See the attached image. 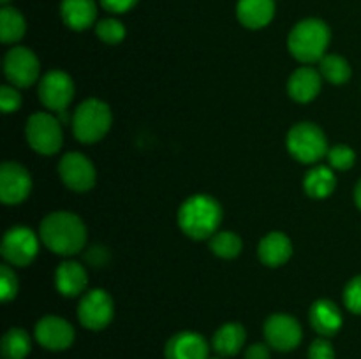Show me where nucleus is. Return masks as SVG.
Here are the masks:
<instances>
[{
	"instance_id": "f257e3e1",
	"label": "nucleus",
	"mask_w": 361,
	"mask_h": 359,
	"mask_svg": "<svg viewBox=\"0 0 361 359\" xmlns=\"http://www.w3.org/2000/svg\"><path fill=\"white\" fill-rule=\"evenodd\" d=\"M39 236L53 253L74 256L83 250L87 241V227L78 215L69 211H55L41 222Z\"/></svg>"
},
{
	"instance_id": "f03ea898",
	"label": "nucleus",
	"mask_w": 361,
	"mask_h": 359,
	"mask_svg": "<svg viewBox=\"0 0 361 359\" xmlns=\"http://www.w3.org/2000/svg\"><path fill=\"white\" fill-rule=\"evenodd\" d=\"M222 220V208L214 197L196 194L180 206L178 225L189 238L207 239L215 234Z\"/></svg>"
},
{
	"instance_id": "7ed1b4c3",
	"label": "nucleus",
	"mask_w": 361,
	"mask_h": 359,
	"mask_svg": "<svg viewBox=\"0 0 361 359\" xmlns=\"http://www.w3.org/2000/svg\"><path fill=\"white\" fill-rule=\"evenodd\" d=\"M330 28L317 18H309L296 25L288 39V48L296 60L303 63L317 62L330 44Z\"/></svg>"
},
{
	"instance_id": "20e7f679",
	"label": "nucleus",
	"mask_w": 361,
	"mask_h": 359,
	"mask_svg": "<svg viewBox=\"0 0 361 359\" xmlns=\"http://www.w3.org/2000/svg\"><path fill=\"white\" fill-rule=\"evenodd\" d=\"M111 109L99 99H87L73 115V132L80 143L101 141L111 127Z\"/></svg>"
},
{
	"instance_id": "39448f33",
	"label": "nucleus",
	"mask_w": 361,
	"mask_h": 359,
	"mask_svg": "<svg viewBox=\"0 0 361 359\" xmlns=\"http://www.w3.org/2000/svg\"><path fill=\"white\" fill-rule=\"evenodd\" d=\"M288 150L296 160L312 164L328 155L326 136L316 123H296L288 134Z\"/></svg>"
},
{
	"instance_id": "423d86ee",
	"label": "nucleus",
	"mask_w": 361,
	"mask_h": 359,
	"mask_svg": "<svg viewBox=\"0 0 361 359\" xmlns=\"http://www.w3.org/2000/svg\"><path fill=\"white\" fill-rule=\"evenodd\" d=\"M25 136L32 150L41 155H55L63 143L60 120L48 113H34L25 127Z\"/></svg>"
},
{
	"instance_id": "0eeeda50",
	"label": "nucleus",
	"mask_w": 361,
	"mask_h": 359,
	"mask_svg": "<svg viewBox=\"0 0 361 359\" xmlns=\"http://www.w3.org/2000/svg\"><path fill=\"white\" fill-rule=\"evenodd\" d=\"M4 73L14 87L28 88L39 80L41 65L32 49L16 46L9 49L4 58Z\"/></svg>"
},
{
	"instance_id": "6e6552de",
	"label": "nucleus",
	"mask_w": 361,
	"mask_h": 359,
	"mask_svg": "<svg viewBox=\"0 0 361 359\" xmlns=\"http://www.w3.org/2000/svg\"><path fill=\"white\" fill-rule=\"evenodd\" d=\"M115 306L111 296L102 289H94L81 298L78 306V319L87 329H104L113 320Z\"/></svg>"
},
{
	"instance_id": "1a4fd4ad",
	"label": "nucleus",
	"mask_w": 361,
	"mask_h": 359,
	"mask_svg": "<svg viewBox=\"0 0 361 359\" xmlns=\"http://www.w3.org/2000/svg\"><path fill=\"white\" fill-rule=\"evenodd\" d=\"M74 97L73 77L63 70H49L39 81V101L56 113L66 111Z\"/></svg>"
},
{
	"instance_id": "9d476101",
	"label": "nucleus",
	"mask_w": 361,
	"mask_h": 359,
	"mask_svg": "<svg viewBox=\"0 0 361 359\" xmlns=\"http://www.w3.org/2000/svg\"><path fill=\"white\" fill-rule=\"evenodd\" d=\"M39 250V239L34 231L27 227H13L6 232L2 239L0 252L9 264L14 266H28L35 259Z\"/></svg>"
},
{
	"instance_id": "9b49d317",
	"label": "nucleus",
	"mask_w": 361,
	"mask_h": 359,
	"mask_svg": "<svg viewBox=\"0 0 361 359\" xmlns=\"http://www.w3.org/2000/svg\"><path fill=\"white\" fill-rule=\"evenodd\" d=\"M264 338L275 351L289 352L300 345L303 338L302 326L298 320L286 313H275L264 322Z\"/></svg>"
},
{
	"instance_id": "f8f14e48",
	"label": "nucleus",
	"mask_w": 361,
	"mask_h": 359,
	"mask_svg": "<svg viewBox=\"0 0 361 359\" xmlns=\"http://www.w3.org/2000/svg\"><path fill=\"white\" fill-rule=\"evenodd\" d=\"M59 175L74 192H87L95 185V168L85 155L69 151L60 158Z\"/></svg>"
},
{
	"instance_id": "ddd939ff",
	"label": "nucleus",
	"mask_w": 361,
	"mask_h": 359,
	"mask_svg": "<svg viewBox=\"0 0 361 359\" xmlns=\"http://www.w3.org/2000/svg\"><path fill=\"white\" fill-rule=\"evenodd\" d=\"M32 190L30 172L18 162H6L0 169V199L4 204H18Z\"/></svg>"
},
{
	"instance_id": "4468645a",
	"label": "nucleus",
	"mask_w": 361,
	"mask_h": 359,
	"mask_svg": "<svg viewBox=\"0 0 361 359\" xmlns=\"http://www.w3.org/2000/svg\"><path fill=\"white\" fill-rule=\"evenodd\" d=\"M35 340L48 351H66L74 341V327L62 317H42L35 324Z\"/></svg>"
},
{
	"instance_id": "2eb2a0df",
	"label": "nucleus",
	"mask_w": 361,
	"mask_h": 359,
	"mask_svg": "<svg viewBox=\"0 0 361 359\" xmlns=\"http://www.w3.org/2000/svg\"><path fill=\"white\" fill-rule=\"evenodd\" d=\"M208 341L194 331H182L171 336L166 344V359H208Z\"/></svg>"
},
{
	"instance_id": "dca6fc26",
	"label": "nucleus",
	"mask_w": 361,
	"mask_h": 359,
	"mask_svg": "<svg viewBox=\"0 0 361 359\" xmlns=\"http://www.w3.org/2000/svg\"><path fill=\"white\" fill-rule=\"evenodd\" d=\"M321 73L312 67L296 69L288 81V92L293 101L302 104L314 101L321 90Z\"/></svg>"
},
{
	"instance_id": "f3484780",
	"label": "nucleus",
	"mask_w": 361,
	"mask_h": 359,
	"mask_svg": "<svg viewBox=\"0 0 361 359\" xmlns=\"http://www.w3.org/2000/svg\"><path fill=\"white\" fill-rule=\"evenodd\" d=\"M275 0H238L236 16L247 28H263L274 20Z\"/></svg>"
},
{
	"instance_id": "a211bd4d",
	"label": "nucleus",
	"mask_w": 361,
	"mask_h": 359,
	"mask_svg": "<svg viewBox=\"0 0 361 359\" xmlns=\"http://www.w3.org/2000/svg\"><path fill=\"white\" fill-rule=\"evenodd\" d=\"M310 324L321 336H334L342 327V313L330 299H319L310 306Z\"/></svg>"
},
{
	"instance_id": "6ab92c4d",
	"label": "nucleus",
	"mask_w": 361,
	"mask_h": 359,
	"mask_svg": "<svg viewBox=\"0 0 361 359\" xmlns=\"http://www.w3.org/2000/svg\"><path fill=\"white\" fill-rule=\"evenodd\" d=\"M60 14H62V20L67 27L81 32L95 23L97 6H95L94 0H62Z\"/></svg>"
},
{
	"instance_id": "aec40b11",
	"label": "nucleus",
	"mask_w": 361,
	"mask_h": 359,
	"mask_svg": "<svg viewBox=\"0 0 361 359\" xmlns=\"http://www.w3.org/2000/svg\"><path fill=\"white\" fill-rule=\"evenodd\" d=\"M257 252H259L261 263L267 264V266H282V264L288 263L293 253L291 239L284 232H270L261 239Z\"/></svg>"
},
{
	"instance_id": "412c9836",
	"label": "nucleus",
	"mask_w": 361,
	"mask_h": 359,
	"mask_svg": "<svg viewBox=\"0 0 361 359\" xmlns=\"http://www.w3.org/2000/svg\"><path fill=\"white\" fill-rule=\"evenodd\" d=\"M87 271L80 263H74V260H66L55 271L56 289L60 294L67 298L81 294L87 287Z\"/></svg>"
},
{
	"instance_id": "4be33fe9",
	"label": "nucleus",
	"mask_w": 361,
	"mask_h": 359,
	"mask_svg": "<svg viewBox=\"0 0 361 359\" xmlns=\"http://www.w3.org/2000/svg\"><path fill=\"white\" fill-rule=\"evenodd\" d=\"M245 338L247 334L242 324L228 322L219 327L217 333L214 334L212 345L221 358H231V355L238 354L240 348L245 344Z\"/></svg>"
},
{
	"instance_id": "5701e85b",
	"label": "nucleus",
	"mask_w": 361,
	"mask_h": 359,
	"mask_svg": "<svg viewBox=\"0 0 361 359\" xmlns=\"http://www.w3.org/2000/svg\"><path fill=\"white\" fill-rule=\"evenodd\" d=\"M335 183H337V180H335L334 171L330 168H324V165L310 169L303 180L305 192L314 199H324V197L330 196L335 190Z\"/></svg>"
},
{
	"instance_id": "b1692460",
	"label": "nucleus",
	"mask_w": 361,
	"mask_h": 359,
	"mask_svg": "<svg viewBox=\"0 0 361 359\" xmlns=\"http://www.w3.org/2000/svg\"><path fill=\"white\" fill-rule=\"evenodd\" d=\"M25 30H27V25L20 11L4 6L0 11V39L4 44L18 42L25 35Z\"/></svg>"
},
{
	"instance_id": "393cba45",
	"label": "nucleus",
	"mask_w": 361,
	"mask_h": 359,
	"mask_svg": "<svg viewBox=\"0 0 361 359\" xmlns=\"http://www.w3.org/2000/svg\"><path fill=\"white\" fill-rule=\"evenodd\" d=\"M30 336L25 329L13 327L2 336L0 351H2L4 359H25L30 352Z\"/></svg>"
},
{
	"instance_id": "a878e982",
	"label": "nucleus",
	"mask_w": 361,
	"mask_h": 359,
	"mask_svg": "<svg viewBox=\"0 0 361 359\" xmlns=\"http://www.w3.org/2000/svg\"><path fill=\"white\" fill-rule=\"evenodd\" d=\"M319 73L331 84H344L351 77V67H349L348 60L342 56L324 55L319 60Z\"/></svg>"
},
{
	"instance_id": "bb28decb",
	"label": "nucleus",
	"mask_w": 361,
	"mask_h": 359,
	"mask_svg": "<svg viewBox=\"0 0 361 359\" xmlns=\"http://www.w3.org/2000/svg\"><path fill=\"white\" fill-rule=\"evenodd\" d=\"M212 252L222 259H235L242 252V239L231 231L215 232L210 239Z\"/></svg>"
},
{
	"instance_id": "cd10ccee",
	"label": "nucleus",
	"mask_w": 361,
	"mask_h": 359,
	"mask_svg": "<svg viewBox=\"0 0 361 359\" xmlns=\"http://www.w3.org/2000/svg\"><path fill=\"white\" fill-rule=\"evenodd\" d=\"M95 34L106 44H118L126 37V27L115 18H106L95 25Z\"/></svg>"
},
{
	"instance_id": "c85d7f7f",
	"label": "nucleus",
	"mask_w": 361,
	"mask_h": 359,
	"mask_svg": "<svg viewBox=\"0 0 361 359\" xmlns=\"http://www.w3.org/2000/svg\"><path fill=\"white\" fill-rule=\"evenodd\" d=\"M328 162L334 169H338V171H348L349 168H353L356 160L355 150L345 144H337L331 150H328Z\"/></svg>"
},
{
	"instance_id": "c756f323",
	"label": "nucleus",
	"mask_w": 361,
	"mask_h": 359,
	"mask_svg": "<svg viewBox=\"0 0 361 359\" xmlns=\"http://www.w3.org/2000/svg\"><path fill=\"white\" fill-rule=\"evenodd\" d=\"M18 294V277L7 264L0 266V298L2 301H11Z\"/></svg>"
},
{
	"instance_id": "7c9ffc66",
	"label": "nucleus",
	"mask_w": 361,
	"mask_h": 359,
	"mask_svg": "<svg viewBox=\"0 0 361 359\" xmlns=\"http://www.w3.org/2000/svg\"><path fill=\"white\" fill-rule=\"evenodd\" d=\"M344 303L348 310L361 315V275L355 277L344 291Z\"/></svg>"
},
{
	"instance_id": "2f4dec72",
	"label": "nucleus",
	"mask_w": 361,
	"mask_h": 359,
	"mask_svg": "<svg viewBox=\"0 0 361 359\" xmlns=\"http://www.w3.org/2000/svg\"><path fill=\"white\" fill-rule=\"evenodd\" d=\"M0 106H2L4 113H14L20 109L21 106V95L14 87H7L4 84L0 88Z\"/></svg>"
},
{
	"instance_id": "473e14b6",
	"label": "nucleus",
	"mask_w": 361,
	"mask_h": 359,
	"mask_svg": "<svg viewBox=\"0 0 361 359\" xmlns=\"http://www.w3.org/2000/svg\"><path fill=\"white\" fill-rule=\"evenodd\" d=\"M309 359H335L334 345L326 338H317L310 345Z\"/></svg>"
},
{
	"instance_id": "72a5a7b5",
	"label": "nucleus",
	"mask_w": 361,
	"mask_h": 359,
	"mask_svg": "<svg viewBox=\"0 0 361 359\" xmlns=\"http://www.w3.org/2000/svg\"><path fill=\"white\" fill-rule=\"evenodd\" d=\"M137 4V0H101V6L104 7L108 13L122 14L127 13L129 9H133Z\"/></svg>"
},
{
	"instance_id": "f704fd0d",
	"label": "nucleus",
	"mask_w": 361,
	"mask_h": 359,
	"mask_svg": "<svg viewBox=\"0 0 361 359\" xmlns=\"http://www.w3.org/2000/svg\"><path fill=\"white\" fill-rule=\"evenodd\" d=\"M245 359H270V351L264 344H254L247 348Z\"/></svg>"
},
{
	"instance_id": "c9c22d12",
	"label": "nucleus",
	"mask_w": 361,
	"mask_h": 359,
	"mask_svg": "<svg viewBox=\"0 0 361 359\" xmlns=\"http://www.w3.org/2000/svg\"><path fill=\"white\" fill-rule=\"evenodd\" d=\"M87 259L88 263L94 264V266H102V264L108 260V252H106L102 246H94V248H90V252H88Z\"/></svg>"
},
{
	"instance_id": "e433bc0d",
	"label": "nucleus",
	"mask_w": 361,
	"mask_h": 359,
	"mask_svg": "<svg viewBox=\"0 0 361 359\" xmlns=\"http://www.w3.org/2000/svg\"><path fill=\"white\" fill-rule=\"evenodd\" d=\"M355 201H356V206H358L360 210H361V180H360L358 185H356V190H355Z\"/></svg>"
},
{
	"instance_id": "4c0bfd02",
	"label": "nucleus",
	"mask_w": 361,
	"mask_h": 359,
	"mask_svg": "<svg viewBox=\"0 0 361 359\" xmlns=\"http://www.w3.org/2000/svg\"><path fill=\"white\" fill-rule=\"evenodd\" d=\"M0 2H2V4H4V6H7V4H9V2H11V0H0Z\"/></svg>"
},
{
	"instance_id": "58836bf2",
	"label": "nucleus",
	"mask_w": 361,
	"mask_h": 359,
	"mask_svg": "<svg viewBox=\"0 0 361 359\" xmlns=\"http://www.w3.org/2000/svg\"><path fill=\"white\" fill-rule=\"evenodd\" d=\"M208 359H221V358H208Z\"/></svg>"
}]
</instances>
